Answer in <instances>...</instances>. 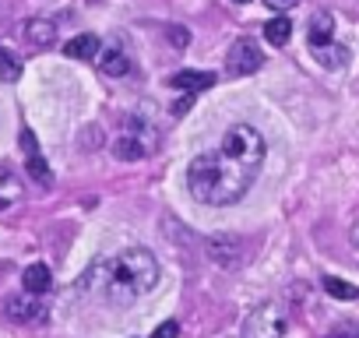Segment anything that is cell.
<instances>
[{"label":"cell","instance_id":"cell-1","mask_svg":"<svg viewBox=\"0 0 359 338\" xmlns=\"http://www.w3.org/2000/svg\"><path fill=\"white\" fill-rule=\"evenodd\" d=\"M155 282H158V261L151 257V250L130 247V250L95 261L81 275L78 289L95 292V296L109 299L113 306H130L134 299L148 296L155 289Z\"/></svg>","mask_w":359,"mask_h":338},{"label":"cell","instance_id":"cell-2","mask_svg":"<svg viewBox=\"0 0 359 338\" xmlns=\"http://www.w3.org/2000/svg\"><path fill=\"white\" fill-rule=\"evenodd\" d=\"M261 169L229 155L226 148L205 151L187 165V187L201 205H236L257 180Z\"/></svg>","mask_w":359,"mask_h":338},{"label":"cell","instance_id":"cell-3","mask_svg":"<svg viewBox=\"0 0 359 338\" xmlns=\"http://www.w3.org/2000/svg\"><path fill=\"white\" fill-rule=\"evenodd\" d=\"M285 327H289V310H285V303L268 299V303H261L257 310L247 313V320H243V338H282Z\"/></svg>","mask_w":359,"mask_h":338},{"label":"cell","instance_id":"cell-4","mask_svg":"<svg viewBox=\"0 0 359 338\" xmlns=\"http://www.w3.org/2000/svg\"><path fill=\"white\" fill-rule=\"evenodd\" d=\"M261 64H264L261 46H257L254 39H236L233 50H229V57H226V74H233V78H247V74H254Z\"/></svg>","mask_w":359,"mask_h":338},{"label":"cell","instance_id":"cell-5","mask_svg":"<svg viewBox=\"0 0 359 338\" xmlns=\"http://www.w3.org/2000/svg\"><path fill=\"white\" fill-rule=\"evenodd\" d=\"M4 313H8L11 320H18V324H36V320L46 317V306H43L32 292H22V296H11V299L4 303Z\"/></svg>","mask_w":359,"mask_h":338},{"label":"cell","instance_id":"cell-6","mask_svg":"<svg viewBox=\"0 0 359 338\" xmlns=\"http://www.w3.org/2000/svg\"><path fill=\"white\" fill-rule=\"evenodd\" d=\"M208 254L215 264L222 268H236L243 261V240L240 236H212L208 240Z\"/></svg>","mask_w":359,"mask_h":338},{"label":"cell","instance_id":"cell-7","mask_svg":"<svg viewBox=\"0 0 359 338\" xmlns=\"http://www.w3.org/2000/svg\"><path fill=\"white\" fill-rule=\"evenodd\" d=\"M219 78L212 74V71H180V74H172L169 78V85L176 88V92H205V88H212Z\"/></svg>","mask_w":359,"mask_h":338},{"label":"cell","instance_id":"cell-8","mask_svg":"<svg viewBox=\"0 0 359 338\" xmlns=\"http://www.w3.org/2000/svg\"><path fill=\"white\" fill-rule=\"evenodd\" d=\"M306 39H310V46H317V50L331 46V43H334V18H331L327 11H317V15L310 18Z\"/></svg>","mask_w":359,"mask_h":338},{"label":"cell","instance_id":"cell-9","mask_svg":"<svg viewBox=\"0 0 359 338\" xmlns=\"http://www.w3.org/2000/svg\"><path fill=\"white\" fill-rule=\"evenodd\" d=\"M25 43H32V46H39V50L53 46V43H57V25H53L50 18H29V22H25Z\"/></svg>","mask_w":359,"mask_h":338},{"label":"cell","instance_id":"cell-10","mask_svg":"<svg viewBox=\"0 0 359 338\" xmlns=\"http://www.w3.org/2000/svg\"><path fill=\"white\" fill-rule=\"evenodd\" d=\"M22 198H25V187H22V180L11 173V169H0V212L15 208Z\"/></svg>","mask_w":359,"mask_h":338},{"label":"cell","instance_id":"cell-11","mask_svg":"<svg viewBox=\"0 0 359 338\" xmlns=\"http://www.w3.org/2000/svg\"><path fill=\"white\" fill-rule=\"evenodd\" d=\"M22 282H25V292L43 296V292H50V285H53V271H50L46 264H29L25 275H22Z\"/></svg>","mask_w":359,"mask_h":338},{"label":"cell","instance_id":"cell-12","mask_svg":"<svg viewBox=\"0 0 359 338\" xmlns=\"http://www.w3.org/2000/svg\"><path fill=\"white\" fill-rule=\"evenodd\" d=\"M64 53H67L71 60H92V57H99V39H95L92 32L74 36V39L64 46Z\"/></svg>","mask_w":359,"mask_h":338},{"label":"cell","instance_id":"cell-13","mask_svg":"<svg viewBox=\"0 0 359 338\" xmlns=\"http://www.w3.org/2000/svg\"><path fill=\"white\" fill-rule=\"evenodd\" d=\"M144 144H141V137H130V134H123V137H116L113 141V155L116 158H123V162H137V158H144Z\"/></svg>","mask_w":359,"mask_h":338},{"label":"cell","instance_id":"cell-14","mask_svg":"<svg viewBox=\"0 0 359 338\" xmlns=\"http://www.w3.org/2000/svg\"><path fill=\"white\" fill-rule=\"evenodd\" d=\"M264 39H268L271 46H285V43L292 39V22H289V18H271V22L264 25Z\"/></svg>","mask_w":359,"mask_h":338},{"label":"cell","instance_id":"cell-15","mask_svg":"<svg viewBox=\"0 0 359 338\" xmlns=\"http://www.w3.org/2000/svg\"><path fill=\"white\" fill-rule=\"evenodd\" d=\"M99 67H102V74H109V78H120V74H127V71H130V60H127L123 53L109 50V53H102V57H99Z\"/></svg>","mask_w":359,"mask_h":338},{"label":"cell","instance_id":"cell-16","mask_svg":"<svg viewBox=\"0 0 359 338\" xmlns=\"http://www.w3.org/2000/svg\"><path fill=\"white\" fill-rule=\"evenodd\" d=\"M324 292H327L331 299H355V296H359V289H355V285H348L345 278H334V275H327V278H324Z\"/></svg>","mask_w":359,"mask_h":338},{"label":"cell","instance_id":"cell-17","mask_svg":"<svg viewBox=\"0 0 359 338\" xmlns=\"http://www.w3.org/2000/svg\"><path fill=\"white\" fill-rule=\"evenodd\" d=\"M18 78H22V60L0 46V81H18Z\"/></svg>","mask_w":359,"mask_h":338},{"label":"cell","instance_id":"cell-18","mask_svg":"<svg viewBox=\"0 0 359 338\" xmlns=\"http://www.w3.org/2000/svg\"><path fill=\"white\" fill-rule=\"evenodd\" d=\"M29 177H32L36 184H43V187L53 184V173H50V165H46L43 155H29Z\"/></svg>","mask_w":359,"mask_h":338},{"label":"cell","instance_id":"cell-19","mask_svg":"<svg viewBox=\"0 0 359 338\" xmlns=\"http://www.w3.org/2000/svg\"><path fill=\"white\" fill-rule=\"evenodd\" d=\"M317 60L324 67H345L348 64V50L345 46H324V50H317Z\"/></svg>","mask_w":359,"mask_h":338},{"label":"cell","instance_id":"cell-20","mask_svg":"<svg viewBox=\"0 0 359 338\" xmlns=\"http://www.w3.org/2000/svg\"><path fill=\"white\" fill-rule=\"evenodd\" d=\"M176 334H180V324L176 320H165V324H158L151 331V338H176Z\"/></svg>","mask_w":359,"mask_h":338},{"label":"cell","instance_id":"cell-21","mask_svg":"<svg viewBox=\"0 0 359 338\" xmlns=\"http://www.w3.org/2000/svg\"><path fill=\"white\" fill-rule=\"evenodd\" d=\"M187 39H191V36H187L184 25H172V29H169V43H172V46H187Z\"/></svg>","mask_w":359,"mask_h":338},{"label":"cell","instance_id":"cell-22","mask_svg":"<svg viewBox=\"0 0 359 338\" xmlns=\"http://www.w3.org/2000/svg\"><path fill=\"white\" fill-rule=\"evenodd\" d=\"M22 148H25V155H39V151H36V137H32V130H22Z\"/></svg>","mask_w":359,"mask_h":338},{"label":"cell","instance_id":"cell-23","mask_svg":"<svg viewBox=\"0 0 359 338\" xmlns=\"http://www.w3.org/2000/svg\"><path fill=\"white\" fill-rule=\"evenodd\" d=\"M191 102H194V95H187V99H180V102L172 106V116H184V113L191 109Z\"/></svg>","mask_w":359,"mask_h":338},{"label":"cell","instance_id":"cell-24","mask_svg":"<svg viewBox=\"0 0 359 338\" xmlns=\"http://www.w3.org/2000/svg\"><path fill=\"white\" fill-rule=\"evenodd\" d=\"M264 4H268L271 11H289V8L296 4V0H264Z\"/></svg>","mask_w":359,"mask_h":338},{"label":"cell","instance_id":"cell-25","mask_svg":"<svg viewBox=\"0 0 359 338\" xmlns=\"http://www.w3.org/2000/svg\"><path fill=\"white\" fill-rule=\"evenodd\" d=\"M348 243L359 250V219H355V222H352V229H348Z\"/></svg>","mask_w":359,"mask_h":338},{"label":"cell","instance_id":"cell-26","mask_svg":"<svg viewBox=\"0 0 359 338\" xmlns=\"http://www.w3.org/2000/svg\"><path fill=\"white\" fill-rule=\"evenodd\" d=\"M327 338H345V334H341V331H334V334H327Z\"/></svg>","mask_w":359,"mask_h":338},{"label":"cell","instance_id":"cell-27","mask_svg":"<svg viewBox=\"0 0 359 338\" xmlns=\"http://www.w3.org/2000/svg\"><path fill=\"white\" fill-rule=\"evenodd\" d=\"M236 4H250V0H236Z\"/></svg>","mask_w":359,"mask_h":338}]
</instances>
